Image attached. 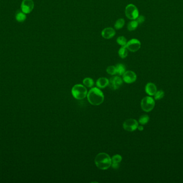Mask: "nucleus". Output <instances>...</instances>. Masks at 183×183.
I'll list each match as a JSON object with an SVG mask.
<instances>
[{
	"instance_id": "nucleus-12",
	"label": "nucleus",
	"mask_w": 183,
	"mask_h": 183,
	"mask_svg": "<svg viewBox=\"0 0 183 183\" xmlns=\"http://www.w3.org/2000/svg\"><path fill=\"white\" fill-rule=\"evenodd\" d=\"M157 87L153 83H148L145 86V92L150 96H153L157 92Z\"/></svg>"
},
{
	"instance_id": "nucleus-15",
	"label": "nucleus",
	"mask_w": 183,
	"mask_h": 183,
	"mask_svg": "<svg viewBox=\"0 0 183 183\" xmlns=\"http://www.w3.org/2000/svg\"><path fill=\"white\" fill-rule=\"evenodd\" d=\"M118 54L121 59H124L127 57L128 55V50L126 46H121V48L118 50Z\"/></svg>"
},
{
	"instance_id": "nucleus-13",
	"label": "nucleus",
	"mask_w": 183,
	"mask_h": 183,
	"mask_svg": "<svg viewBox=\"0 0 183 183\" xmlns=\"http://www.w3.org/2000/svg\"><path fill=\"white\" fill-rule=\"evenodd\" d=\"M96 85L99 89H103L108 86L109 80L106 77H100L97 80Z\"/></svg>"
},
{
	"instance_id": "nucleus-22",
	"label": "nucleus",
	"mask_w": 183,
	"mask_h": 183,
	"mask_svg": "<svg viewBox=\"0 0 183 183\" xmlns=\"http://www.w3.org/2000/svg\"><path fill=\"white\" fill-rule=\"evenodd\" d=\"M165 96V92L162 90H157L155 95H154L155 100H160L162 99Z\"/></svg>"
},
{
	"instance_id": "nucleus-27",
	"label": "nucleus",
	"mask_w": 183,
	"mask_h": 183,
	"mask_svg": "<svg viewBox=\"0 0 183 183\" xmlns=\"http://www.w3.org/2000/svg\"><path fill=\"white\" fill-rule=\"evenodd\" d=\"M137 129H139V131H142L144 130V127L142 126V125L138 126V128Z\"/></svg>"
},
{
	"instance_id": "nucleus-20",
	"label": "nucleus",
	"mask_w": 183,
	"mask_h": 183,
	"mask_svg": "<svg viewBox=\"0 0 183 183\" xmlns=\"http://www.w3.org/2000/svg\"><path fill=\"white\" fill-rule=\"evenodd\" d=\"M124 25H125V20L123 18L118 19L115 24V28L117 30H120L123 28Z\"/></svg>"
},
{
	"instance_id": "nucleus-1",
	"label": "nucleus",
	"mask_w": 183,
	"mask_h": 183,
	"mask_svg": "<svg viewBox=\"0 0 183 183\" xmlns=\"http://www.w3.org/2000/svg\"><path fill=\"white\" fill-rule=\"evenodd\" d=\"M87 99L90 104L97 106L101 104L105 99V96L101 90L98 88H92L87 95Z\"/></svg>"
},
{
	"instance_id": "nucleus-21",
	"label": "nucleus",
	"mask_w": 183,
	"mask_h": 183,
	"mask_svg": "<svg viewBox=\"0 0 183 183\" xmlns=\"http://www.w3.org/2000/svg\"><path fill=\"white\" fill-rule=\"evenodd\" d=\"M117 43L121 46H126L127 44V40L124 36H120L117 39Z\"/></svg>"
},
{
	"instance_id": "nucleus-10",
	"label": "nucleus",
	"mask_w": 183,
	"mask_h": 183,
	"mask_svg": "<svg viewBox=\"0 0 183 183\" xmlns=\"http://www.w3.org/2000/svg\"><path fill=\"white\" fill-rule=\"evenodd\" d=\"M136 74L134 71H126L123 75V80L126 83L131 84L135 82L136 80Z\"/></svg>"
},
{
	"instance_id": "nucleus-8",
	"label": "nucleus",
	"mask_w": 183,
	"mask_h": 183,
	"mask_svg": "<svg viewBox=\"0 0 183 183\" xmlns=\"http://www.w3.org/2000/svg\"><path fill=\"white\" fill-rule=\"evenodd\" d=\"M126 47L128 50H130L131 52H136L140 49L141 43L139 40L136 39H132L127 41Z\"/></svg>"
},
{
	"instance_id": "nucleus-24",
	"label": "nucleus",
	"mask_w": 183,
	"mask_h": 183,
	"mask_svg": "<svg viewBox=\"0 0 183 183\" xmlns=\"http://www.w3.org/2000/svg\"><path fill=\"white\" fill-rule=\"evenodd\" d=\"M122 160V157L120 155H114L111 158V162L112 163H118L120 164Z\"/></svg>"
},
{
	"instance_id": "nucleus-18",
	"label": "nucleus",
	"mask_w": 183,
	"mask_h": 183,
	"mask_svg": "<svg viewBox=\"0 0 183 183\" xmlns=\"http://www.w3.org/2000/svg\"><path fill=\"white\" fill-rule=\"evenodd\" d=\"M26 16L23 12L18 11L16 15V19L18 22H23L26 19Z\"/></svg>"
},
{
	"instance_id": "nucleus-23",
	"label": "nucleus",
	"mask_w": 183,
	"mask_h": 183,
	"mask_svg": "<svg viewBox=\"0 0 183 183\" xmlns=\"http://www.w3.org/2000/svg\"><path fill=\"white\" fill-rule=\"evenodd\" d=\"M106 73L111 75H115L116 74V70L115 66L110 65L106 68Z\"/></svg>"
},
{
	"instance_id": "nucleus-7",
	"label": "nucleus",
	"mask_w": 183,
	"mask_h": 183,
	"mask_svg": "<svg viewBox=\"0 0 183 183\" xmlns=\"http://www.w3.org/2000/svg\"><path fill=\"white\" fill-rule=\"evenodd\" d=\"M123 84V80L118 76H113L109 80V86L111 89L115 90L118 89Z\"/></svg>"
},
{
	"instance_id": "nucleus-3",
	"label": "nucleus",
	"mask_w": 183,
	"mask_h": 183,
	"mask_svg": "<svg viewBox=\"0 0 183 183\" xmlns=\"http://www.w3.org/2000/svg\"><path fill=\"white\" fill-rule=\"evenodd\" d=\"M72 95L76 99L81 100L87 96V90L86 87L82 84H76L71 90Z\"/></svg>"
},
{
	"instance_id": "nucleus-2",
	"label": "nucleus",
	"mask_w": 183,
	"mask_h": 183,
	"mask_svg": "<svg viewBox=\"0 0 183 183\" xmlns=\"http://www.w3.org/2000/svg\"><path fill=\"white\" fill-rule=\"evenodd\" d=\"M96 166L100 170H105L109 168L111 165V158L105 153H101L97 154L95 158Z\"/></svg>"
},
{
	"instance_id": "nucleus-26",
	"label": "nucleus",
	"mask_w": 183,
	"mask_h": 183,
	"mask_svg": "<svg viewBox=\"0 0 183 183\" xmlns=\"http://www.w3.org/2000/svg\"><path fill=\"white\" fill-rule=\"evenodd\" d=\"M111 166L112 168L115 169H117L120 167V164H118V163H111Z\"/></svg>"
},
{
	"instance_id": "nucleus-17",
	"label": "nucleus",
	"mask_w": 183,
	"mask_h": 183,
	"mask_svg": "<svg viewBox=\"0 0 183 183\" xmlns=\"http://www.w3.org/2000/svg\"><path fill=\"white\" fill-rule=\"evenodd\" d=\"M150 121V117L147 114H143L139 119V123L141 125H145Z\"/></svg>"
},
{
	"instance_id": "nucleus-11",
	"label": "nucleus",
	"mask_w": 183,
	"mask_h": 183,
	"mask_svg": "<svg viewBox=\"0 0 183 183\" xmlns=\"http://www.w3.org/2000/svg\"><path fill=\"white\" fill-rule=\"evenodd\" d=\"M116 32L112 28H106L102 31L101 35L106 39H109L115 36Z\"/></svg>"
},
{
	"instance_id": "nucleus-14",
	"label": "nucleus",
	"mask_w": 183,
	"mask_h": 183,
	"mask_svg": "<svg viewBox=\"0 0 183 183\" xmlns=\"http://www.w3.org/2000/svg\"><path fill=\"white\" fill-rule=\"evenodd\" d=\"M116 74H118L120 76L123 75L126 71V68L125 65L121 64H118L116 65Z\"/></svg>"
},
{
	"instance_id": "nucleus-25",
	"label": "nucleus",
	"mask_w": 183,
	"mask_h": 183,
	"mask_svg": "<svg viewBox=\"0 0 183 183\" xmlns=\"http://www.w3.org/2000/svg\"><path fill=\"white\" fill-rule=\"evenodd\" d=\"M136 22H138L139 24H141L145 22V17L143 16H138V17L136 18Z\"/></svg>"
},
{
	"instance_id": "nucleus-9",
	"label": "nucleus",
	"mask_w": 183,
	"mask_h": 183,
	"mask_svg": "<svg viewBox=\"0 0 183 183\" xmlns=\"http://www.w3.org/2000/svg\"><path fill=\"white\" fill-rule=\"evenodd\" d=\"M34 7V4L33 0H23L21 4V9L24 13L28 14L32 12Z\"/></svg>"
},
{
	"instance_id": "nucleus-4",
	"label": "nucleus",
	"mask_w": 183,
	"mask_h": 183,
	"mask_svg": "<svg viewBox=\"0 0 183 183\" xmlns=\"http://www.w3.org/2000/svg\"><path fill=\"white\" fill-rule=\"evenodd\" d=\"M155 105V99L150 96L144 97L141 102V107L145 112L151 111L154 108Z\"/></svg>"
},
{
	"instance_id": "nucleus-5",
	"label": "nucleus",
	"mask_w": 183,
	"mask_h": 183,
	"mask_svg": "<svg viewBox=\"0 0 183 183\" xmlns=\"http://www.w3.org/2000/svg\"><path fill=\"white\" fill-rule=\"evenodd\" d=\"M125 13L126 16L131 20H135L138 17V10L133 4H129L126 7Z\"/></svg>"
},
{
	"instance_id": "nucleus-19",
	"label": "nucleus",
	"mask_w": 183,
	"mask_h": 183,
	"mask_svg": "<svg viewBox=\"0 0 183 183\" xmlns=\"http://www.w3.org/2000/svg\"><path fill=\"white\" fill-rule=\"evenodd\" d=\"M82 82H83V84L85 86L87 87V88H91L93 86L94 84L93 80L91 78H90V77H87V78L84 79Z\"/></svg>"
},
{
	"instance_id": "nucleus-16",
	"label": "nucleus",
	"mask_w": 183,
	"mask_h": 183,
	"mask_svg": "<svg viewBox=\"0 0 183 183\" xmlns=\"http://www.w3.org/2000/svg\"><path fill=\"white\" fill-rule=\"evenodd\" d=\"M138 25V23L136 22V19L132 20V21L130 22L127 24V29L130 31H132L137 28Z\"/></svg>"
},
{
	"instance_id": "nucleus-6",
	"label": "nucleus",
	"mask_w": 183,
	"mask_h": 183,
	"mask_svg": "<svg viewBox=\"0 0 183 183\" xmlns=\"http://www.w3.org/2000/svg\"><path fill=\"white\" fill-rule=\"evenodd\" d=\"M124 129L127 132H133L136 131L139 126L138 122L134 119H128L124 122Z\"/></svg>"
}]
</instances>
